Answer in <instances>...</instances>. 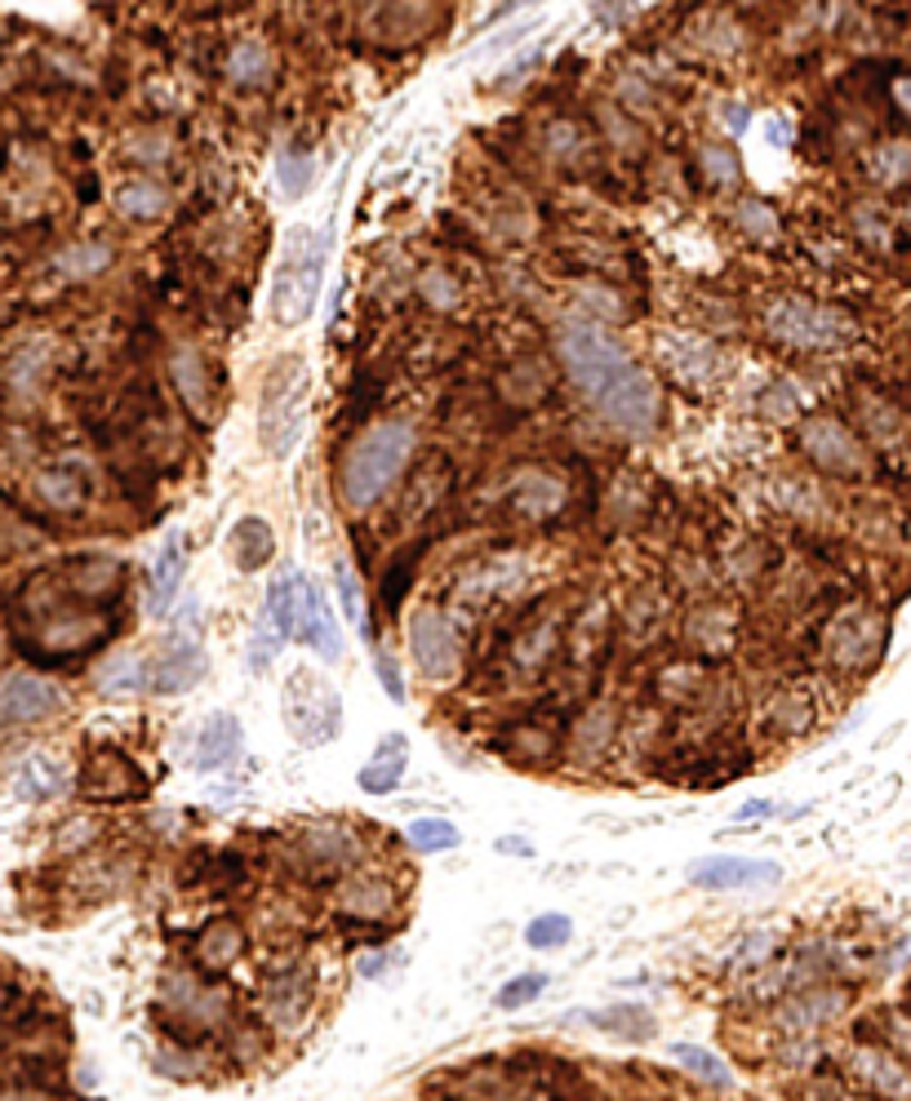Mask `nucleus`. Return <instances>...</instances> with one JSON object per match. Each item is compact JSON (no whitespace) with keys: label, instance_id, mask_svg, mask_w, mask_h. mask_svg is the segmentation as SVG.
<instances>
[{"label":"nucleus","instance_id":"obj_53","mask_svg":"<svg viewBox=\"0 0 911 1101\" xmlns=\"http://www.w3.org/2000/svg\"><path fill=\"white\" fill-rule=\"evenodd\" d=\"M0 1101H62L58 1093H49V1089H40V1084H13V1089H4Z\"/></svg>","mask_w":911,"mask_h":1101},{"label":"nucleus","instance_id":"obj_56","mask_svg":"<svg viewBox=\"0 0 911 1101\" xmlns=\"http://www.w3.org/2000/svg\"><path fill=\"white\" fill-rule=\"evenodd\" d=\"M493 1101H547V1098H538V1093H529V1089H502Z\"/></svg>","mask_w":911,"mask_h":1101},{"label":"nucleus","instance_id":"obj_39","mask_svg":"<svg viewBox=\"0 0 911 1101\" xmlns=\"http://www.w3.org/2000/svg\"><path fill=\"white\" fill-rule=\"evenodd\" d=\"M294 604H298V573H285L267 587V627L281 640H294Z\"/></svg>","mask_w":911,"mask_h":1101},{"label":"nucleus","instance_id":"obj_26","mask_svg":"<svg viewBox=\"0 0 911 1101\" xmlns=\"http://www.w3.org/2000/svg\"><path fill=\"white\" fill-rule=\"evenodd\" d=\"M498 746H502L507 759H516V764H525V768H547L551 759L565 755V737L556 734L551 725H542V720H520V725H511L507 734L498 737Z\"/></svg>","mask_w":911,"mask_h":1101},{"label":"nucleus","instance_id":"obj_46","mask_svg":"<svg viewBox=\"0 0 911 1101\" xmlns=\"http://www.w3.org/2000/svg\"><path fill=\"white\" fill-rule=\"evenodd\" d=\"M58 786H62V773L49 759H40V755L27 759L22 773H18V795H27V799H49Z\"/></svg>","mask_w":911,"mask_h":1101},{"label":"nucleus","instance_id":"obj_18","mask_svg":"<svg viewBox=\"0 0 911 1101\" xmlns=\"http://www.w3.org/2000/svg\"><path fill=\"white\" fill-rule=\"evenodd\" d=\"M565 502H569V489H565V480H560L556 471H547V466H525V471L511 480V489H507V507H511V515H520L525 524H542V520L560 515Z\"/></svg>","mask_w":911,"mask_h":1101},{"label":"nucleus","instance_id":"obj_6","mask_svg":"<svg viewBox=\"0 0 911 1101\" xmlns=\"http://www.w3.org/2000/svg\"><path fill=\"white\" fill-rule=\"evenodd\" d=\"M307 391H312V373L298 356H281L267 368V386L258 404V440L272 458H285L298 444L307 417Z\"/></svg>","mask_w":911,"mask_h":1101},{"label":"nucleus","instance_id":"obj_58","mask_svg":"<svg viewBox=\"0 0 911 1101\" xmlns=\"http://www.w3.org/2000/svg\"><path fill=\"white\" fill-rule=\"evenodd\" d=\"M738 4H756V0H738Z\"/></svg>","mask_w":911,"mask_h":1101},{"label":"nucleus","instance_id":"obj_36","mask_svg":"<svg viewBox=\"0 0 911 1101\" xmlns=\"http://www.w3.org/2000/svg\"><path fill=\"white\" fill-rule=\"evenodd\" d=\"M156 1066H160V1075H174V1080H200V1075H209L205 1040H169V1049H160Z\"/></svg>","mask_w":911,"mask_h":1101},{"label":"nucleus","instance_id":"obj_57","mask_svg":"<svg viewBox=\"0 0 911 1101\" xmlns=\"http://www.w3.org/2000/svg\"><path fill=\"white\" fill-rule=\"evenodd\" d=\"M9 1009V986H4V977H0V1013Z\"/></svg>","mask_w":911,"mask_h":1101},{"label":"nucleus","instance_id":"obj_49","mask_svg":"<svg viewBox=\"0 0 911 1101\" xmlns=\"http://www.w3.org/2000/svg\"><path fill=\"white\" fill-rule=\"evenodd\" d=\"M738 227H743L752 240H778V214H774L770 205H761V200H747V205L738 209Z\"/></svg>","mask_w":911,"mask_h":1101},{"label":"nucleus","instance_id":"obj_50","mask_svg":"<svg viewBox=\"0 0 911 1101\" xmlns=\"http://www.w3.org/2000/svg\"><path fill=\"white\" fill-rule=\"evenodd\" d=\"M339 604L347 613L352 627H365V604H361V587H356V573L347 564H339Z\"/></svg>","mask_w":911,"mask_h":1101},{"label":"nucleus","instance_id":"obj_59","mask_svg":"<svg viewBox=\"0 0 911 1101\" xmlns=\"http://www.w3.org/2000/svg\"><path fill=\"white\" fill-rule=\"evenodd\" d=\"M908 223H911V205H908Z\"/></svg>","mask_w":911,"mask_h":1101},{"label":"nucleus","instance_id":"obj_40","mask_svg":"<svg viewBox=\"0 0 911 1101\" xmlns=\"http://www.w3.org/2000/svg\"><path fill=\"white\" fill-rule=\"evenodd\" d=\"M663 676H672V685L658 680V694H663V702H672V707H689V702H698L703 689H707V667H698V662H676V667H667Z\"/></svg>","mask_w":911,"mask_h":1101},{"label":"nucleus","instance_id":"obj_5","mask_svg":"<svg viewBox=\"0 0 911 1101\" xmlns=\"http://www.w3.org/2000/svg\"><path fill=\"white\" fill-rule=\"evenodd\" d=\"M765 330L787 352H841L854 338V321L841 307H823L805 294H778L765 307Z\"/></svg>","mask_w":911,"mask_h":1101},{"label":"nucleus","instance_id":"obj_12","mask_svg":"<svg viewBox=\"0 0 911 1101\" xmlns=\"http://www.w3.org/2000/svg\"><path fill=\"white\" fill-rule=\"evenodd\" d=\"M67 707L62 685L40 671H9L0 676V729H31L53 720Z\"/></svg>","mask_w":911,"mask_h":1101},{"label":"nucleus","instance_id":"obj_16","mask_svg":"<svg viewBox=\"0 0 911 1101\" xmlns=\"http://www.w3.org/2000/svg\"><path fill=\"white\" fill-rule=\"evenodd\" d=\"M294 640H303L316 658L339 662L343 658V636L334 622V609L325 600V591L307 578H298V604H294Z\"/></svg>","mask_w":911,"mask_h":1101},{"label":"nucleus","instance_id":"obj_14","mask_svg":"<svg viewBox=\"0 0 911 1101\" xmlns=\"http://www.w3.org/2000/svg\"><path fill=\"white\" fill-rule=\"evenodd\" d=\"M205 649H200V636H196V622L183 618V627L160 645V653L147 662V689L151 694H187L196 689V680L205 676Z\"/></svg>","mask_w":911,"mask_h":1101},{"label":"nucleus","instance_id":"obj_52","mask_svg":"<svg viewBox=\"0 0 911 1101\" xmlns=\"http://www.w3.org/2000/svg\"><path fill=\"white\" fill-rule=\"evenodd\" d=\"M703 165H712V178H716V183H734V156H729V151L703 147Z\"/></svg>","mask_w":911,"mask_h":1101},{"label":"nucleus","instance_id":"obj_28","mask_svg":"<svg viewBox=\"0 0 911 1101\" xmlns=\"http://www.w3.org/2000/svg\"><path fill=\"white\" fill-rule=\"evenodd\" d=\"M67 591L76 596V600H85V604H107L116 591H120V582H125V569L116 564V560H107V556H85V560H76L71 569H67Z\"/></svg>","mask_w":911,"mask_h":1101},{"label":"nucleus","instance_id":"obj_32","mask_svg":"<svg viewBox=\"0 0 911 1101\" xmlns=\"http://www.w3.org/2000/svg\"><path fill=\"white\" fill-rule=\"evenodd\" d=\"M36 498H40V507L62 511V515L80 511L85 507V480L76 471H67V466H45L36 475Z\"/></svg>","mask_w":911,"mask_h":1101},{"label":"nucleus","instance_id":"obj_54","mask_svg":"<svg viewBox=\"0 0 911 1101\" xmlns=\"http://www.w3.org/2000/svg\"><path fill=\"white\" fill-rule=\"evenodd\" d=\"M498 853H520V857H533V844H529V839H516V835H502V839H498Z\"/></svg>","mask_w":911,"mask_h":1101},{"label":"nucleus","instance_id":"obj_44","mask_svg":"<svg viewBox=\"0 0 911 1101\" xmlns=\"http://www.w3.org/2000/svg\"><path fill=\"white\" fill-rule=\"evenodd\" d=\"M872 178L885 183V187H899L911 178V142L903 138H890L872 151Z\"/></svg>","mask_w":911,"mask_h":1101},{"label":"nucleus","instance_id":"obj_29","mask_svg":"<svg viewBox=\"0 0 911 1101\" xmlns=\"http://www.w3.org/2000/svg\"><path fill=\"white\" fill-rule=\"evenodd\" d=\"M183 573H187V551H183V538H169L151 564V582H147V613L165 618L169 604L178 600V587H183Z\"/></svg>","mask_w":911,"mask_h":1101},{"label":"nucleus","instance_id":"obj_10","mask_svg":"<svg viewBox=\"0 0 911 1101\" xmlns=\"http://www.w3.org/2000/svg\"><path fill=\"white\" fill-rule=\"evenodd\" d=\"M801 449H805V458L819 466V471H827V475H841V480H863L868 471H872V453H868V444L854 435V426L850 422H841L836 413H814V417H805L801 422Z\"/></svg>","mask_w":911,"mask_h":1101},{"label":"nucleus","instance_id":"obj_1","mask_svg":"<svg viewBox=\"0 0 911 1101\" xmlns=\"http://www.w3.org/2000/svg\"><path fill=\"white\" fill-rule=\"evenodd\" d=\"M560 361L569 382L582 391V400L600 413L605 426L618 435H654L663 422V386L649 368H640L627 347L596 330V325H569L560 334Z\"/></svg>","mask_w":911,"mask_h":1101},{"label":"nucleus","instance_id":"obj_15","mask_svg":"<svg viewBox=\"0 0 911 1101\" xmlns=\"http://www.w3.org/2000/svg\"><path fill=\"white\" fill-rule=\"evenodd\" d=\"M107 631H111V618L102 609H71V604L58 609V604H49L40 627H36V645L49 658H76V653L102 645Z\"/></svg>","mask_w":911,"mask_h":1101},{"label":"nucleus","instance_id":"obj_31","mask_svg":"<svg viewBox=\"0 0 911 1101\" xmlns=\"http://www.w3.org/2000/svg\"><path fill=\"white\" fill-rule=\"evenodd\" d=\"M298 853L312 862V866H347L352 862V830L347 826H312L303 839H298Z\"/></svg>","mask_w":911,"mask_h":1101},{"label":"nucleus","instance_id":"obj_34","mask_svg":"<svg viewBox=\"0 0 911 1101\" xmlns=\"http://www.w3.org/2000/svg\"><path fill=\"white\" fill-rule=\"evenodd\" d=\"M165 205H169V191H165L160 183H151V178H134V183H125V187L116 191V209H120V218H134V223H151V218H160V214H165Z\"/></svg>","mask_w":911,"mask_h":1101},{"label":"nucleus","instance_id":"obj_51","mask_svg":"<svg viewBox=\"0 0 911 1101\" xmlns=\"http://www.w3.org/2000/svg\"><path fill=\"white\" fill-rule=\"evenodd\" d=\"M374 671H379V685L388 689V698L392 702H405V680H401V667L392 662V653H374Z\"/></svg>","mask_w":911,"mask_h":1101},{"label":"nucleus","instance_id":"obj_20","mask_svg":"<svg viewBox=\"0 0 911 1101\" xmlns=\"http://www.w3.org/2000/svg\"><path fill=\"white\" fill-rule=\"evenodd\" d=\"M774 879H778V866H774V862L729 857V853H716V857H703V862L689 866V884H694V888H707V893L756 888V884H774Z\"/></svg>","mask_w":911,"mask_h":1101},{"label":"nucleus","instance_id":"obj_7","mask_svg":"<svg viewBox=\"0 0 911 1101\" xmlns=\"http://www.w3.org/2000/svg\"><path fill=\"white\" fill-rule=\"evenodd\" d=\"M281 711H285V729L294 734L298 746H325L343 729V702H339L334 685L307 667L290 671V680L281 689Z\"/></svg>","mask_w":911,"mask_h":1101},{"label":"nucleus","instance_id":"obj_35","mask_svg":"<svg viewBox=\"0 0 911 1101\" xmlns=\"http://www.w3.org/2000/svg\"><path fill=\"white\" fill-rule=\"evenodd\" d=\"M591 1026L618 1040H649L654 1035V1018L645 1004H609L600 1013H591Z\"/></svg>","mask_w":911,"mask_h":1101},{"label":"nucleus","instance_id":"obj_43","mask_svg":"<svg viewBox=\"0 0 911 1101\" xmlns=\"http://www.w3.org/2000/svg\"><path fill=\"white\" fill-rule=\"evenodd\" d=\"M569 937H574V920L560 911H542L525 924V946H533V951H560V946H569Z\"/></svg>","mask_w":911,"mask_h":1101},{"label":"nucleus","instance_id":"obj_42","mask_svg":"<svg viewBox=\"0 0 911 1101\" xmlns=\"http://www.w3.org/2000/svg\"><path fill=\"white\" fill-rule=\"evenodd\" d=\"M859 409H863V417H868L872 440L894 444V440H903V435H908V422H903V413H899L890 400H881V395H859Z\"/></svg>","mask_w":911,"mask_h":1101},{"label":"nucleus","instance_id":"obj_2","mask_svg":"<svg viewBox=\"0 0 911 1101\" xmlns=\"http://www.w3.org/2000/svg\"><path fill=\"white\" fill-rule=\"evenodd\" d=\"M414 444H419V431L405 422V417H383V422H370L339 458V471H334V489H339V502L352 511V515H365L383 502V493L401 480V471L410 466L414 458Z\"/></svg>","mask_w":911,"mask_h":1101},{"label":"nucleus","instance_id":"obj_55","mask_svg":"<svg viewBox=\"0 0 911 1101\" xmlns=\"http://www.w3.org/2000/svg\"><path fill=\"white\" fill-rule=\"evenodd\" d=\"M894 102L911 116V76H899V80H894Z\"/></svg>","mask_w":911,"mask_h":1101},{"label":"nucleus","instance_id":"obj_47","mask_svg":"<svg viewBox=\"0 0 911 1101\" xmlns=\"http://www.w3.org/2000/svg\"><path fill=\"white\" fill-rule=\"evenodd\" d=\"M542 991H547V977H542V973H520V977H511V982H502V986H498L493 1004H498L502 1013H516V1009L533 1004Z\"/></svg>","mask_w":911,"mask_h":1101},{"label":"nucleus","instance_id":"obj_37","mask_svg":"<svg viewBox=\"0 0 911 1101\" xmlns=\"http://www.w3.org/2000/svg\"><path fill=\"white\" fill-rule=\"evenodd\" d=\"M227 76L236 80V85H267L272 80V53H267V45H258V40H241L232 53H227Z\"/></svg>","mask_w":911,"mask_h":1101},{"label":"nucleus","instance_id":"obj_38","mask_svg":"<svg viewBox=\"0 0 911 1101\" xmlns=\"http://www.w3.org/2000/svg\"><path fill=\"white\" fill-rule=\"evenodd\" d=\"M672 1062H680L694 1080H703L707 1089H729L734 1084V1075H729V1066L712 1053V1049H698V1044H672Z\"/></svg>","mask_w":911,"mask_h":1101},{"label":"nucleus","instance_id":"obj_22","mask_svg":"<svg viewBox=\"0 0 911 1101\" xmlns=\"http://www.w3.org/2000/svg\"><path fill=\"white\" fill-rule=\"evenodd\" d=\"M565 618H556V613H538L533 622H525L520 627V636L511 640V649H507V658H511V667L520 671V676H538V671H547V662L560 653V645H565Z\"/></svg>","mask_w":911,"mask_h":1101},{"label":"nucleus","instance_id":"obj_48","mask_svg":"<svg viewBox=\"0 0 911 1101\" xmlns=\"http://www.w3.org/2000/svg\"><path fill=\"white\" fill-rule=\"evenodd\" d=\"M98 835H102V826L94 817H71V822L58 826V853L62 857H85L98 844Z\"/></svg>","mask_w":911,"mask_h":1101},{"label":"nucleus","instance_id":"obj_24","mask_svg":"<svg viewBox=\"0 0 911 1101\" xmlns=\"http://www.w3.org/2000/svg\"><path fill=\"white\" fill-rule=\"evenodd\" d=\"M850 1071H854V1080H863V1084L876 1089L881 1098H894V1101L911 1098V1071L890 1053V1049L859 1044V1049L850 1053Z\"/></svg>","mask_w":911,"mask_h":1101},{"label":"nucleus","instance_id":"obj_11","mask_svg":"<svg viewBox=\"0 0 911 1101\" xmlns=\"http://www.w3.org/2000/svg\"><path fill=\"white\" fill-rule=\"evenodd\" d=\"M334 911L347 920V924H365V928H379V924H392L401 915V888L383 875V871H347L339 884H334Z\"/></svg>","mask_w":911,"mask_h":1101},{"label":"nucleus","instance_id":"obj_21","mask_svg":"<svg viewBox=\"0 0 911 1101\" xmlns=\"http://www.w3.org/2000/svg\"><path fill=\"white\" fill-rule=\"evenodd\" d=\"M876 649H881V622L872 618V613H863V609H854V613H841L836 622H832V631H827V653H832V662H841V667H868L872 658H876Z\"/></svg>","mask_w":911,"mask_h":1101},{"label":"nucleus","instance_id":"obj_30","mask_svg":"<svg viewBox=\"0 0 911 1101\" xmlns=\"http://www.w3.org/2000/svg\"><path fill=\"white\" fill-rule=\"evenodd\" d=\"M232 556H236V564L245 569V573H254V569H263L272 556H276V538H272V529H267V520H258V515H245L236 529H232Z\"/></svg>","mask_w":911,"mask_h":1101},{"label":"nucleus","instance_id":"obj_4","mask_svg":"<svg viewBox=\"0 0 911 1101\" xmlns=\"http://www.w3.org/2000/svg\"><path fill=\"white\" fill-rule=\"evenodd\" d=\"M160 1022L169 1026V1040H205L232 1026L236 1000L218 977H205L196 969H178L160 986Z\"/></svg>","mask_w":911,"mask_h":1101},{"label":"nucleus","instance_id":"obj_25","mask_svg":"<svg viewBox=\"0 0 911 1101\" xmlns=\"http://www.w3.org/2000/svg\"><path fill=\"white\" fill-rule=\"evenodd\" d=\"M405 768H410V737L388 734V737H379L374 755L361 764L356 786H361L365 795H392V790L405 781Z\"/></svg>","mask_w":911,"mask_h":1101},{"label":"nucleus","instance_id":"obj_27","mask_svg":"<svg viewBox=\"0 0 911 1101\" xmlns=\"http://www.w3.org/2000/svg\"><path fill=\"white\" fill-rule=\"evenodd\" d=\"M841 1009H845V995L841 991H805V995H796V1000H787L778 1009V1022H783L787 1035L810 1040L819 1026H827L832 1018H841Z\"/></svg>","mask_w":911,"mask_h":1101},{"label":"nucleus","instance_id":"obj_3","mask_svg":"<svg viewBox=\"0 0 911 1101\" xmlns=\"http://www.w3.org/2000/svg\"><path fill=\"white\" fill-rule=\"evenodd\" d=\"M325 258H330L325 232L294 227L281 240V258H276V276H272V321L281 330H298V325L312 321L321 276H325Z\"/></svg>","mask_w":911,"mask_h":1101},{"label":"nucleus","instance_id":"obj_8","mask_svg":"<svg viewBox=\"0 0 911 1101\" xmlns=\"http://www.w3.org/2000/svg\"><path fill=\"white\" fill-rule=\"evenodd\" d=\"M254 1013L267 1040H298L316 1013V973L312 969H281L263 982Z\"/></svg>","mask_w":911,"mask_h":1101},{"label":"nucleus","instance_id":"obj_33","mask_svg":"<svg viewBox=\"0 0 911 1101\" xmlns=\"http://www.w3.org/2000/svg\"><path fill=\"white\" fill-rule=\"evenodd\" d=\"M98 694L107 698H129V694H143L147 689V658H134V653H116L98 667L94 676Z\"/></svg>","mask_w":911,"mask_h":1101},{"label":"nucleus","instance_id":"obj_45","mask_svg":"<svg viewBox=\"0 0 911 1101\" xmlns=\"http://www.w3.org/2000/svg\"><path fill=\"white\" fill-rule=\"evenodd\" d=\"M107 263H111V249H107V245H71L67 254H58V272L71 276V281L98 276Z\"/></svg>","mask_w":911,"mask_h":1101},{"label":"nucleus","instance_id":"obj_23","mask_svg":"<svg viewBox=\"0 0 911 1101\" xmlns=\"http://www.w3.org/2000/svg\"><path fill=\"white\" fill-rule=\"evenodd\" d=\"M241 750H245V729H241V720H236L232 711H214V716L196 729V755H192V764H196L200 773H218V768L236 764Z\"/></svg>","mask_w":911,"mask_h":1101},{"label":"nucleus","instance_id":"obj_9","mask_svg":"<svg viewBox=\"0 0 911 1101\" xmlns=\"http://www.w3.org/2000/svg\"><path fill=\"white\" fill-rule=\"evenodd\" d=\"M405 640H410V658L428 685H454L462 676V636L441 609L419 604L405 618Z\"/></svg>","mask_w":911,"mask_h":1101},{"label":"nucleus","instance_id":"obj_13","mask_svg":"<svg viewBox=\"0 0 911 1101\" xmlns=\"http://www.w3.org/2000/svg\"><path fill=\"white\" fill-rule=\"evenodd\" d=\"M80 795L98 799V804H125V799H143L147 795V773L134 764V755L116 750V746H94L80 764Z\"/></svg>","mask_w":911,"mask_h":1101},{"label":"nucleus","instance_id":"obj_17","mask_svg":"<svg viewBox=\"0 0 911 1101\" xmlns=\"http://www.w3.org/2000/svg\"><path fill=\"white\" fill-rule=\"evenodd\" d=\"M241 955H245V924L241 920H209L187 942V960H192L187 969H196L205 977L232 973L241 964Z\"/></svg>","mask_w":911,"mask_h":1101},{"label":"nucleus","instance_id":"obj_19","mask_svg":"<svg viewBox=\"0 0 911 1101\" xmlns=\"http://www.w3.org/2000/svg\"><path fill=\"white\" fill-rule=\"evenodd\" d=\"M618 729H623L618 711H614L609 702H591L587 711H578V716H574V725H569V737H565V755H569L574 764L591 768V764H600V759H605V755L614 750V741H618Z\"/></svg>","mask_w":911,"mask_h":1101},{"label":"nucleus","instance_id":"obj_41","mask_svg":"<svg viewBox=\"0 0 911 1101\" xmlns=\"http://www.w3.org/2000/svg\"><path fill=\"white\" fill-rule=\"evenodd\" d=\"M405 839H410V848H419L423 857H432V853L454 848L458 826L450 822V817H414V822L405 826Z\"/></svg>","mask_w":911,"mask_h":1101}]
</instances>
